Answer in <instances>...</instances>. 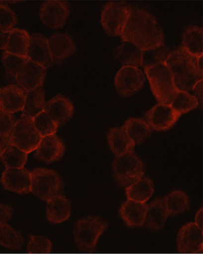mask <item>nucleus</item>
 <instances>
[{"label":"nucleus","mask_w":203,"mask_h":254,"mask_svg":"<svg viewBox=\"0 0 203 254\" xmlns=\"http://www.w3.org/2000/svg\"><path fill=\"white\" fill-rule=\"evenodd\" d=\"M107 228V222L101 217L79 219L73 227L74 241L81 252H93L100 237Z\"/></svg>","instance_id":"20e7f679"},{"label":"nucleus","mask_w":203,"mask_h":254,"mask_svg":"<svg viewBox=\"0 0 203 254\" xmlns=\"http://www.w3.org/2000/svg\"><path fill=\"white\" fill-rule=\"evenodd\" d=\"M33 123L41 137L56 134L58 130V125L51 119L45 111L33 118Z\"/></svg>","instance_id":"e433bc0d"},{"label":"nucleus","mask_w":203,"mask_h":254,"mask_svg":"<svg viewBox=\"0 0 203 254\" xmlns=\"http://www.w3.org/2000/svg\"><path fill=\"white\" fill-rule=\"evenodd\" d=\"M3 151L4 150H3V149H1V146H0V156H1V153H2Z\"/></svg>","instance_id":"a18cd8bd"},{"label":"nucleus","mask_w":203,"mask_h":254,"mask_svg":"<svg viewBox=\"0 0 203 254\" xmlns=\"http://www.w3.org/2000/svg\"><path fill=\"white\" fill-rule=\"evenodd\" d=\"M9 33L0 31V50L4 49L8 39Z\"/></svg>","instance_id":"79ce46f5"},{"label":"nucleus","mask_w":203,"mask_h":254,"mask_svg":"<svg viewBox=\"0 0 203 254\" xmlns=\"http://www.w3.org/2000/svg\"><path fill=\"white\" fill-rule=\"evenodd\" d=\"M42 140L33 123V119L22 116L15 123L12 135V144L26 153L36 151Z\"/></svg>","instance_id":"0eeeda50"},{"label":"nucleus","mask_w":203,"mask_h":254,"mask_svg":"<svg viewBox=\"0 0 203 254\" xmlns=\"http://www.w3.org/2000/svg\"><path fill=\"white\" fill-rule=\"evenodd\" d=\"M30 173L31 192L40 199L48 202L62 191L63 181L56 171L37 168Z\"/></svg>","instance_id":"39448f33"},{"label":"nucleus","mask_w":203,"mask_h":254,"mask_svg":"<svg viewBox=\"0 0 203 254\" xmlns=\"http://www.w3.org/2000/svg\"><path fill=\"white\" fill-rule=\"evenodd\" d=\"M122 128L135 145L144 141L151 134V128L143 119H128Z\"/></svg>","instance_id":"c756f323"},{"label":"nucleus","mask_w":203,"mask_h":254,"mask_svg":"<svg viewBox=\"0 0 203 254\" xmlns=\"http://www.w3.org/2000/svg\"><path fill=\"white\" fill-rule=\"evenodd\" d=\"M183 48L196 57L203 56V29L198 26H190L183 32Z\"/></svg>","instance_id":"cd10ccee"},{"label":"nucleus","mask_w":203,"mask_h":254,"mask_svg":"<svg viewBox=\"0 0 203 254\" xmlns=\"http://www.w3.org/2000/svg\"><path fill=\"white\" fill-rule=\"evenodd\" d=\"M26 92L16 85H8L0 89V111L13 114L22 111Z\"/></svg>","instance_id":"a211bd4d"},{"label":"nucleus","mask_w":203,"mask_h":254,"mask_svg":"<svg viewBox=\"0 0 203 254\" xmlns=\"http://www.w3.org/2000/svg\"><path fill=\"white\" fill-rule=\"evenodd\" d=\"M69 16L68 3L62 1H45L41 5L39 16L44 25L51 28H61Z\"/></svg>","instance_id":"f8f14e48"},{"label":"nucleus","mask_w":203,"mask_h":254,"mask_svg":"<svg viewBox=\"0 0 203 254\" xmlns=\"http://www.w3.org/2000/svg\"><path fill=\"white\" fill-rule=\"evenodd\" d=\"M27 60H28L27 57L14 55L7 52L3 53L1 57V62L5 69L6 74L9 78L15 80H16V75L26 63Z\"/></svg>","instance_id":"c9c22d12"},{"label":"nucleus","mask_w":203,"mask_h":254,"mask_svg":"<svg viewBox=\"0 0 203 254\" xmlns=\"http://www.w3.org/2000/svg\"><path fill=\"white\" fill-rule=\"evenodd\" d=\"M53 63H61L75 54V43L70 36L63 33H56L48 39Z\"/></svg>","instance_id":"6ab92c4d"},{"label":"nucleus","mask_w":203,"mask_h":254,"mask_svg":"<svg viewBox=\"0 0 203 254\" xmlns=\"http://www.w3.org/2000/svg\"><path fill=\"white\" fill-rule=\"evenodd\" d=\"M145 203L127 200L121 205L120 215L127 226L130 228L143 226L146 213Z\"/></svg>","instance_id":"4be33fe9"},{"label":"nucleus","mask_w":203,"mask_h":254,"mask_svg":"<svg viewBox=\"0 0 203 254\" xmlns=\"http://www.w3.org/2000/svg\"><path fill=\"white\" fill-rule=\"evenodd\" d=\"M203 56H201V57H199L198 58V66L201 72H203Z\"/></svg>","instance_id":"c03bdc74"},{"label":"nucleus","mask_w":203,"mask_h":254,"mask_svg":"<svg viewBox=\"0 0 203 254\" xmlns=\"http://www.w3.org/2000/svg\"><path fill=\"white\" fill-rule=\"evenodd\" d=\"M52 242L40 235L29 236L27 250L30 254H49L52 251Z\"/></svg>","instance_id":"4c0bfd02"},{"label":"nucleus","mask_w":203,"mask_h":254,"mask_svg":"<svg viewBox=\"0 0 203 254\" xmlns=\"http://www.w3.org/2000/svg\"><path fill=\"white\" fill-rule=\"evenodd\" d=\"M113 170L117 183L122 188H127L144 175L143 162L134 152L116 157L113 163Z\"/></svg>","instance_id":"423d86ee"},{"label":"nucleus","mask_w":203,"mask_h":254,"mask_svg":"<svg viewBox=\"0 0 203 254\" xmlns=\"http://www.w3.org/2000/svg\"><path fill=\"white\" fill-rule=\"evenodd\" d=\"M70 214V203L64 195H57L47 202V220L51 223L59 224L66 221Z\"/></svg>","instance_id":"412c9836"},{"label":"nucleus","mask_w":203,"mask_h":254,"mask_svg":"<svg viewBox=\"0 0 203 254\" xmlns=\"http://www.w3.org/2000/svg\"><path fill=\"white\" fill-rule=\"evenodd\" d=\"M15 123L16 120L13 114L0 111V146L3 150L11 144Z\"/></svg>","instance_id":"72a5a7b5"},{"label":"nucleus","mask_w":203,"mask_h":254,"mask_svg":"<svg viewBox=\"0 0 203 254\" xmlns=\"http://www.w3.org/2000/svg\"><path fill=\"white\" fill-rule=\"evenodd\" d=\"M180 116L170 105L158 104L146 113L145 122L155 131H166L175 125Z\"/></svg>","instance_id":"9b49d317"},{"label":"nucleus","mask_w":203,"mask_h":254,"mask_svg":"<svg viewBox=\"0 0 203 254\" xmlns=\"http://www.w3.org/2000/svg\"><path fill=\"white\" fill-rule=\"evenodd\" d=\"M13 208L8 205L0 204V225L7 224L13 216Z\"/></svg>","instance_id":"ea45409f"},{"label":"nucleus","mask_w":203,"mask_h":254,"mask_svg":"<svg viewBox=\"0 0 203 254\" xmlns=\"http://www.w3.org/2000/svg\"><path fill=\"white\" fill-rule=\"evenodd\" d=\"M203 210L201 208L199 211L197 212L196 215H195V224L200 228V229L203 231Z\"/></svg>","instance_id":"37998d69"},{"label":"nucleus","mask_w":203,"mask_h":254,"mask_svg":"<svg viewBox=\"0 0 203 254\" xmlns=\"http://www.w3.org/2000/svg\"><path fill=\"white\" fill-rule=\"evenodd\" d=\"M26 57L28 60L41 65L45 69L52 65L48 39L44 35L40 33L30 35Z\"/></svg>","instance_id":"dca6fc26"},{"label":"nucleus","mask_w":203,"mask_h":254,"mask_svg":"<svg viewBox=\"0 0 203 254\" xmlns=\"http://www.w3.org/2000/svg\"><path fill=\"white\" fill-rule=\"evenodd\" d=\"M170 53V49L164 44L157 48L143 51L141 66L145 69L160 64H166Z\"/></svg>","instance_id":"473e14b6"},{"label":"nucleus","mask_w":203,"mask_h":254,"mask_svg":"<svg viewBox=\"0 0 203 254\" xmlns=\"http://www.w3.org/2000/svg\"><path fill=\"white\" fill-rule=\"evenodd\" d=\"M45 77L46 69L28 60L16 75V81L18 87L28 92L43 85Z\"/></svg>","instance_id":"4468645a"},{"label":"nucleus","mask_w":203,"mask_h":254,"mask_svg":"<svg viewBox=\"0 0 203 254\" xmlns=\"http://www.w3.org/2000/svg\"><path fill=\"white\" fill-rule=\"evenodd\" d=\"M45 93L43 86L38 87L34 90L26 92L25 105L22 110V116L27 117H36L38 114L45 110Z\"/></svg>","instance_id":"bb28decb"},{"label":"nucleus","mask_w":203,"mask_h":254,"mask_svg":"<svg viewBox=\"0 0 203 254\" xmlns=\"http://www.w3.org/2000/svg\"><path fill=\"white\" fill-rule=\"evenodd\" d=\"M198 58L182 46L171 51L166 64L172 72L179 91L189 93L199 81H203V72L198 68Z\"/></svg>","instance_id":"f03ea898"},{"label":"nucleus","mask_w":203,"mask_h":254,"mask_svg":"<svg viewBox=\"0 0 203 254\" xmlns=\"http://www.w3.org/2000/svg\"><path fill=\"white\" fill-rule=\"evenodd\" d=\"M0 158L7 169L22 168L28 160V153L11 143L4 149Z\"/></svg>","instance_id":"2f4dec72"},{"label":"nucleus","mask_w":203,"mask_h":254,"mask_svg":"<svg viewBox=\"0 0 203 254\" xmlns=\"http://www.w3.org/2000/svg\"><path fill=\"white\" fill-rule=\"evenodd\" d=\"M115 54L123 66L138 68L141 66L143 51L130 42L124 41L116 48Z\"/></svg>","instance_id":"b1692460"},{"label":"nucleus","mask_w":203,"mask_h":254,"mask_svg":"<svg viewBox=\"0 0 203 254\" xmlns=\"http://www.w3.org/2000/svg\"><path fill=\"white\" fill-rule=\"evenodd\" d=\"M171 107L181 116L189 113L198 107V100L190 93L184 91H177L174 96Z\"/></svg>","instance_id":"f704fd0d"},{"label":"nucleus","mask_w":203,"mask_h":254,"mask_svg":"<svg viewBox=\"0 0 203 254\" xmlns=\"http://www.w3.org/2000/svg\"><path fill=\"white\" fill-rule=\"evenodd\" d=\"M151 91L159 104L170 105L178 90L173 76L166 64H160L144 69Z\"/></svg>","instance_id":"7ed1b4c3"},{"label":"nucleus","mask_w":203,"mask_h":254,"mask_svg":"<svg viewBox=\"0 0 203 254\" xmlns=\"http://www.w3.org/2000/svg\"><path fill=\"white\" fill-rule=\"evenodd\" d=\"M154 192V183L148 178H142L126 188L127 199L140 203H145Z\"/></svg>","instance_id":"393cba45"},{"label":"nucleus","mask_w":203,"mask_h":254,"mask_svg":"<svg viewBox=\"0 0 203 254\" xmlns=\"http://www.w3.org/2000/svg\"><path fill=\"white\" fill-rule=\"evenodd\" d=\"M163 199L169 217L178 215L190 208L189 196L183 190H173Z\"/></svg>","instance_id":"c85d7f7f"},{"label":"nucleus","mask_w":203,"mask_h":254,"mask_svg":"<svg viewBox=\"0 0 203 254\" xmlns=\"http://www.w3.org/2000/svg\"><path fill=\"white\" fill-rule=\"evenodd\" d=\"M203 234L195 222L183 225L177 237V250L182 254H201L203 252Z\"/></svg>","instance_id":"9d476101"},{"label":"nucleus","mask_w":203,"mask_h":254,"mask_svg":"<svg viewBox=\"0 0 203 254\" xmlns=\"http://www.w3.org/2000/svg\"><path fill=\"white\" fill-rule=\"evenodd\" d=\"M169 217L163 199L157 198L147 205L143 226L152 231H159L166 225Z\"/></svg>","instance_id":"aec40b11"},{"label":"nucleus","mask_w":203,"mask_h":254,"mask_svg":"<svg viewBox=\"0 0 203 254\" xmlns=\"http://www.w3.org/2000/svg\"><path fill=\"white\" fill-rule=\"evenodd\" d=\"M1 182L4 190L14 193L26 194L31 192V173L25 167L6 168Z\"/></svg>","instance_id":"ddd939ff"},{"label":"nucleus","mask_w":203,"mask_h":254,"mask_svg":"<svg viewBox=\"0 0 203 254\" xmlns=\"http://www.w3.org/2000/svg\"><path fill=\"white\" fill-rule=\"evenodd\" d=\"M30 38V36L28 31L23 29L14 28L9 32L7 45L4 49V52L26 57Z\"/></svg>","instance_id":"a878e982"},{"label":"nucleus","mask_w":203,"mask_h":254,"mask_svg":"<svg viewBox=\"0 0 203 254\" xmlns=\"http://www.w3.org/2000/svg\"><path fill=\"white\" fill-rule=\"evenodd\" d=\"M107 139L110 149L116 157L134 151L135 144L122 127L111 128L107 134Z\"/></svg>","instance_id":"5701e85b"},{"label":"nucleus","mask_w":203,"mask_h":254,"mask_svg":"<svg viewBox=\"0 0 203 254\" xmlns=\"http://www.w3.org/2000/svg\"><path fill=\"white\" fill-rule=\"evenodd\" d=\"M25 240L21 233L12 228L8 224L0 225V246L17 251L22 249Z\"/></svg>","instance_id":"7c9ffc66"},{"label":"nucleus","mask_w":203,"mask_h":254,"mask_svg":"<svg viewBox=\"0 0 203 254\" xmlns=\"http://www.w3.org/2000/svg\"><path fill=\"white\" fill-rule=\"evenodd\" d=\"M65 144L56 134L42 137L39 146L36 148L35 156L44 163H55L63 158L65 153Z\"/></svg>","instance_id":"2eb2a0df"},{"label":"nucleus","mask_w":203,"mask_h":254,"mask_svg":"<svg viewBox=\"0 0 203 254\" xmlns=\"http://www.w3.org/2000/svg\"><path fill=\"white\" fill-rule=\"evenodd\" d=\"M125 42L136 45L142 51L164 44V35L157 19L137 7H130L128 17L121 34Z\"/></svg>","instance_id":"f257e3e1"},{"label":"nucleus","mask_w":203,"mask_h":254,"mask_svg":"<svg viewBox=\"0 0 203 254\" xmlns=\"http://www.w3.org/2000/svg\"><path fill=\"white\" fill-rule=\"evenodd\" d=\"M130 6L123 2H109L101 13V24L111 36H120L127 22Z\"/></svg>","instance_id":"6e6552de"},{"label":"nucleus","mask_w":203,"mask_h":254,"mask_svg":"<svg viewBox=\"0 0 203 254\" xmlns=\"http://www.w3.org/2000/svg\"><path fill=\"white\" fill-rule=\"evenodd\" d=\"M18 22L17 16L7 4L0 2V31L9 33L14 29Z\"/></svg>","instance_id":"58836bf2"},{"label":"nucleus","mask_w":203,"mask_h":254,"mask_svg":"<svg viewBox=\"0 0 203 254\" xmlns=\"http://www.w3.org/2000/svg\"><path fill=\"white\" fill-rule=\"evenodd\" d=\"M44 111L60 127L72 118L74 107L70 100L59 95L46 102Z\"/></svg>","instance_id":"f3484780"},{"label":"nucleus","mask_w":203,"mask_h":254,"mask_svg":"<svg viewBox=\"0 0 203 254\" xmlns=\"http://www.w3.org/2000/svg\"><path fill=\"white\" fill-rule=\"evenodd\" d=\"M203 81H199L192 89V92L194 97L198 100V107L203 106Z\"/></svg>","instance_id":"a19ab883"},{"label":"nucleus","mask_w":203,"mask_h":254,"mask_svg":"<svg viewBox=\"0 0 203 254\" xmlns=\"http://www.w3.org/2000/svg\"><path fill=\"white\" fill-rule=\"evenodd\" d=\"M145 77L141 69L132 66H123L115 78L117 91L123 96L128 97L143 88Z\"/></svg>","instance_id":"1a4fd4ad"}]
</instances>
